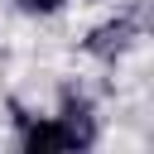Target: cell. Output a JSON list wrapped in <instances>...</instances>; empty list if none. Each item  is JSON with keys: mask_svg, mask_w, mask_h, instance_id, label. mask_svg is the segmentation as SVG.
Instances as JSON below:
<instances>
[{"mask_svg": "<svg viewBox=\"0 0 154 154\" xmlns=\"http://www.w3.org/2000/svg\"><path fill=\"white\" fill-rule=\"evenodd\" d=\"M91 144V120H87V106L58 116V120H38L24 130V149L29 154H43V149H87Z\"/></svg>", "mask_w": 154, "mask_h": 154, "instance_id": "6da1fadb", "label": "cell"}, {"mask_svg": "<svg viewBox=\"0 0 154 154\" xmlns=\"http://www.w3.org/2000/svg\"><path fill=\"white\" fill-rule=\"evenodd\" d=\"M63 0H19V10H29V14H53Z\"/></svg>", "mask_w": 154, "mask_h": 154, "instance_id": "7a4b0ae2", "label": "cell"}]
</instances>
